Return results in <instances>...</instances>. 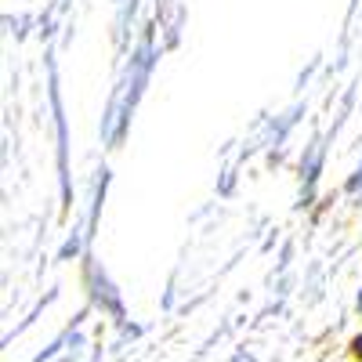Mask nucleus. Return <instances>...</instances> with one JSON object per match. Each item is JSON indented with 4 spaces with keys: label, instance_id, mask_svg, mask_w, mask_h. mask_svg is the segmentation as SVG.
<instances>
[{
    "label": "nucleus",
    "instance_id": "1",
    "mask_svg": "<svg viewBox=\"0 0 362 362\" xmlns=\"http://www.w3.org/2000/svg\"><path fill=\"white\" fill-rule=\"evenodd\" d=\"M351 192H355V196H362V167H358V170H355V177H351Z\"/></svg>",
    "mask_w": 362,
    "mask_h": 362
},
{
    "label": "nucleus",
    "instance_id": "2",
    "mask_svg": "<svg viewBox=\"0 0 362 362\" xmlns=\"http://www.w3.org/2000/svg\"><path fill=\"white\" fill-rule=\"evenodd\" d=\"M351 355H355V358H362V334H355V337H351Z\"/></svg>",
    "mask_w": 362,
    "mask_h": 362
},
{
    "label": "nucleus",
    "instance_id": "3",
    "mask_svg": "<svg viewBox=\"0 0 362 362\" xmlns=\"http://www.w3.org/2000/svg\"><path fill=\"white\" fill-rule=\"evenodd\" d=\"M358 315H362V290H358Z\"/></svg>",
    "mask_w": 362,
    "mask_h": 362
}]
</instances>
